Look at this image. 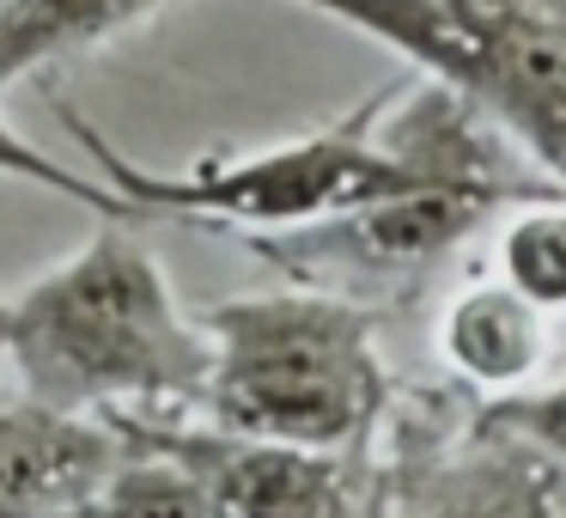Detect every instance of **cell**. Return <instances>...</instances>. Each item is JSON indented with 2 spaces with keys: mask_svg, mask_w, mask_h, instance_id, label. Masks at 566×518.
<instances>
[{
  "mask_svg": "<svg viewBox=\"0 0 566 518\" xmlns=\"http://www.w3.org/2000/svg\"><path fill=\"white\" fill-rule=\"evenodd\" d=\"M123 439L171 452L201 481L213 518H371L378 457L305 452V445L238 439L220 427H184L171 415H111Z\"/></svg>",
  "mask_w": 566,
  "mask_h": 518,
  "instance_id": "cell-7",
  "label": "cell"
},
{
  "mask_svg": "<svg viewBox=\"0 0 566 518\" xmlns=\"http://www.w3.org/2000/svg\"><path fill=\"white\" fill-rule=\"evenodd\" d=\"M371 518H566V464L488 408L408 415L378 464Z\"/></svg>",
  "mask_w": 566,
  "mask_h": 518,
  "instance_id": "cell-6",
  "label": "cell"
},
{
  "mask_svg": "<svg viewBox=\"0 0 566 518\" xmlns=\"http://www.w3.org/2000/svg\"><path fill=\"white\" fill-rule=\"evenodd\" d=\"M0 177H19V184L50 189V196H67V201H80V208H92L98 220H128V208L116 201L111 184H98V177H86V172H67V165L50 159L38 141L19 135L7 116H0Z\"/></svg>",
  "mask_w": 566,
  "mask_h": 518,
  "instance_id": "cell-13",
  "label": "cell"
},
{
  "mask_svg": "<svg viewBox=\"0 0 566 518\" xmlns=\"http://www.w3.org/2000/svg\"><path fill=\"white\" fill-rule=\"evenodd\" d=\"M560 196L554 177H524L505 159V135L488 123L408 196H390L378 208L342 214V220L293 226V232H256L250 245L274 257L293 274H347V281H390V274H420L439 257H451L475 226L493 214L524 208V201Z\"/></svg>",
  "mask_w": 566,
  "mask_h": 518,
  "instance_id": "cell-5",
  "label": "cell"
},
{
  "mask_svg": "<svg viewBox=\"0 0 566 518\" xmlns=\"http://www.w3.org/2000/svg\"><path fill=\"white\" fill-rule=\"evenodd\" d=\"M208 379L196 408L238 439L371 452L390 415L378 318L347 293H244L201 311Z\"/></svg>",
  "mask_w": 566,
  "mask_h": 518,
  "instance_id": "cell-3",
  "label": "cell"
},
{
  "mask_svg": "<svg viewBox=\"0 0 566 518\" xmlns=\"http://www.w3.org/2000/svg\"><path fill=\"white\" fill-rule=\"evenodd\" d=\"M50 518H213L201 481L159 445L123 439L116 464Z\"/></svg>",
  "mask_w": 566,
  "mask_h": 518,
  "instance_id": "cell-11",
  "label": "cell"
},
{
  "mask_svg": "<svg viewBox=\"0 0 566 518\" xmlns=\"http://www.w3.org/2000/svg\"><path fill=\"white\" fill-rule=\"evenodd\" d=\"M0 348H7V299H0Z\"/></svg>",
  "mask_w": 566,
  "mask_h": 518,
  "instance_id": "cell-15",
  "label": "cell"
},
{
  "mask_svg": "<svg viewBox=\"0 0 566 518\" xmlns=\"http://www.w3.org/2000/svg\"><path fill=\"white\" fill-rule=\"evenodd\" d=\"M390 104V92L366 99L354 116L317 128V135L281 141L262 153H226V159H196L184 172H147V165L123 159L86 116H74L62 99L55 111L67 116L74 141L92 153L98 184L116 189V201L128 208V220L140 214H171V220H213V226H244L256 232H293V226L342 220V214L378 208L390 196H408L415 184H427L457 147L481 128V116L463 99H451L444 86L420 80V92L384 123L378 116Z\"/></svg>",
  "mask_w": 566,
  "mask_h": 518,
  "instance_id": "cell-1",
  "label": "cell"
},
{
  "mask_svg": "<svg viewBox=\"0 0 566 518\" xmlns=\"http://www.w3.org/2000/svg\"><path fill=\"white\" fill-rule=\"evenodd\" d=\"M481 408L566 464V379L548 384V391H505V396H493V403H481Z\"/></svg>",
  "mask_w": 566,
  "mask_h": 518,
  "instance_id": "cell-14",
  "label": "cell"
},
{
  "mask_svg": "<svg viewBox=\"0 0 566 518\" xmlns=\"http://www.w3.org/2000/svg\"><path fill=\"white\" fill-rule=\"evenodd\" d=\"M439 354L463 372L475 391H517L548 360V311L512 293L505 281H475L444 305Z\"/></svg>",
  "mask_w": 566,
  "mask_h": 518,
  "instance_id": "cell-9",
  "label": "cell"
},
{
  "mask_svg": "<svg viewBox=\"0 0 566 518\" xmlns=\"http://www.w3.org/2000/svg\"><path fill=\"white\" fill-rule=\"evenodd\" d=\"M463 99L566 189V0H293Z\"/></svg>",
  "mask_w": 566,
  "mask_h": 518,
  "instance_id": "cell-4",
  "label": "cell"
},
{
  "mask_svg": "<svg viewBox=\"0 0 566 518\" xmlns=\"http://www.w3.org/2000/svg\"><path fill=\"white\" fill-rule=\"evenodd\" d=\"M19 391L62 415H171L196 408L208 335L177 305L165 269L135 232L104 220L62 269L7 299Z\"/></svg>",
  "mask_w": 566,
  "mask_h": 518,
  "instance_id": "cell-2",
  "label": "cell"
},
{
  "mask_svg": "<svg viewBox=\"0 0 566 518\" xmlns=\"http://www.w3.org/2000/svg\"><path fill=\"white\" fill-rule=\"evenodd\" d=\"M500 281L542 311H566V189L512 208L500 232Z\"/></svg>",
  "mask_w": 566,
  "mask_h": 518,
  "instance_id": "cell-12",
  "label": "cell"
},
{
  "mask_svg": "<svg viewBox=\"0 0 566 518\" xmlns=\"http://www.w3.org/2000/svg\"><path fill=\"white\" fill-rule=\"evenodd\" d=\"M165 0H0V92L25 74L135 31Z\"/></svg>",
  "mask_w": 566,
  "mask_h": 518,
  "instance_id": "cell-10",
  "label": "cell"
},
{
  "mask_svg": "<svg viewBox=\"0 0 566 518\" xmlns=\"http://www.w3.org/2000/svg\"><path fill=\"white\" fill-rule=\"evenodd\" d=\"M123 452V433L92 415L0 396V518H50L92 488Z\"/></svg>",
  "mask_w": 566,
  "mask_h": 518,
  "instance_id": "cell-8",
  "label": "cell"
}]
</instances>
